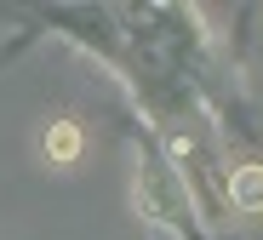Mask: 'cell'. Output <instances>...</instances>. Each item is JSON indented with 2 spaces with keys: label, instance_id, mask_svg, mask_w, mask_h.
Instances as JSON below:
<instances>
[{
  "label": "cell",
  "instance_id": "obj_1",
  "mask_svg": "<svg viewBox=\"0 0 263 240\" xmlns=\"http://www.w3.org/2000/svg\"><path fill=\"white\" fill-rule=\"evenodd\" d=\"M223 206H235L246 217H263V166H235L223 177Z\"/></svg>",
  "mask_w": 263,
  "mask_h": 240
},
{
  "label": "cell",
  "instance_id": "obj_2",
  "mask_svg": "<svg viewBox=\"0 0 263 240\" xmlns=\"http://www.w3.org/2000/svg\"><path fill=\"white\" fill-rule=\"evenodd\" d=\"M80 149H86V137H80V126H74V120H52V126H46V160L74 166V160H80Z\"/></svg>",
  "mask_w": 263,
  "mask_h": 240
}]
</instances>
